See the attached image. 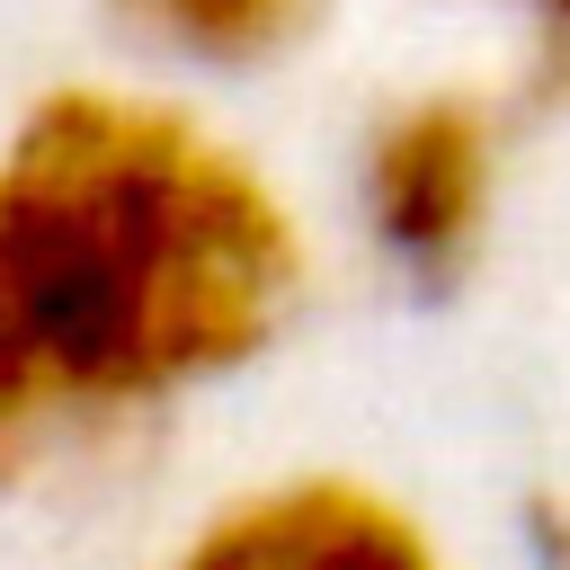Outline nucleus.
<instances>
[{
    "mask_svg": "<svg viewBox=\"0 0 570 570\" xmlns=\"http://www.w3.org/2000/svg\"><path fill=\"white\" fill-rule=\"evenodd\" d=\"M365 196H374V232L401 267L445 276L490 214V125L463 98H419L374 134L365 160Z\"/></svg>",
    "mask_w": 570,
    "mask_h": 570,
    "instance_id": "obj_2",
    "label": "nucleus"
},
{
    "mask_svg": "<svg viewBox=\"0 0 570 570\" xmlns=\"http://www.w3.org/2000/svg\"><path fill=\"white\" fill-rule=\"evenodd\" d=\"M294 267L285 205L178 107L45 98L0 160V445L240 365Z\"/></svg>",
    "mask_w": 570,
    "mask_h": 570,
    "instance_id": "obj_1",
    "label": "nucleus"
},
{
    "mask_svg": "<svg viewBox=\"0 0 570 570\" xmlns=\"http://www.w3.org/2000/svg\"><path fill=\"white\" fill-rule=\"evenodd\" d=\"M142 27H160L169 45L187 53H214V62H240V53H267L276 36H294L321 0H125Z\"/></svg>",
    "mask_w": 570,
    "mask_h": 570,
    "instance_id": "obj_4",
    "label": "nucleus"
},
{
    "mask_svg": "<svg viewBox=\"0 0 570 570\" xmlns=\"http://www.w3.org/2000/svg\"><path fill=\"white\" fill-rule=\"evenodd\" d=\"M543 27V80H570V0H525Z\"/></svg>",
    "mask_w": 570,
    "mask_h": 570,
    "instance_id": "obj_5",
    "label": "nucleus"
},
{
    "mask_svg": "<svg viewBox=\"0 0 570 570\" xmlns=\"http://www.w3.org/2000/svg\"><path fill=\"white\" fill-rule=\"evenodd\" d=\"M178 570H436V543L356 481H294L214 517Z\"/></svg>",
    "mask_w": 570,
    "mask_h": 570,
    "instance_id": "obj_3",
    "label": "nucleus"
}]
</instances>
